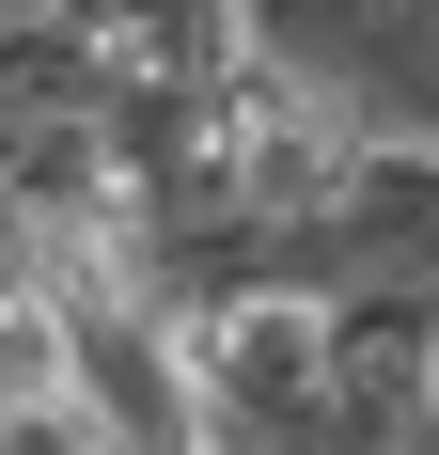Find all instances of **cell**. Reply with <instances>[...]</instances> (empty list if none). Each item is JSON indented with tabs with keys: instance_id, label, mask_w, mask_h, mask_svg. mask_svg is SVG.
Masks as SVG:
<instances>
[{
	"instance_id": "cell-1",
	"label": "cell",
	"mask_w": 439,
	"mask_h": 455,
	"mask_svg": "<svg viewBox=\"0 0 439 455\" xmlns=\"http://www.w3.org/2000/svg\"><path fill=\"white\" fill-rule=\"evenodd\" d=\"M188 455H330V330L314 299H220L173 330Z\"/></svg>"
},
{
	"instance_id": "cell-2",
	"label": "cell",
	"mask_w": 439,
	"mask_h": 455,
	"mask_svg": "<svg viewBox=\"0 0 439 455\" xmlns=\"http://www.w3.org/2000/svg\"><path fill=\"white\" fill-rule=\"evenodd\" d=\"M0 455H79V424H63V409H32V424H0Z\"/></svg>"
}]
</instances>
